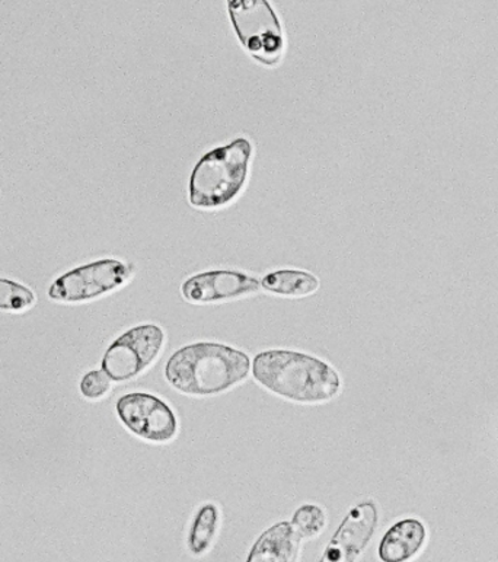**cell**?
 Returning a JSON list of instances; mask_svg holds the SVG:
<instances>
[{"mask_svg":"<svg viewBox=\"0 0 498 562\" xmlns=\"http://www.w3.org/2000/svg\"><path fill=\"white\" fill-rule=\"evenodd\" d=\"M251 369L262 387L293 403H327L341 390V379L332 366L299 351H262Z\"/></svg>","mask_w":498,"mask_h":562,"instance_id":"cell-1","label":"cell"},{"mask_svg":"<svg viewBox=\"0 0 498 562\" xmlns=\"http://www.w3.org/2000/svg\"><path fill=\"white\" fill-rule=\"evenodd\" d=\"M251 361L246 352L219 342H195L173 352L166 378L173 390L191 396H213L247 381Z\"/></svg>","mask_w":498,"mask_h":562,"instance_id":"cell-2","label":"cell"},{"mask_svg":"<svg viewBox=\"0 0 498 562\" xmlns=\"http://www.w3.org/2000/svg\"><path fill=\"white\" fill-rule=\"evenodd\" d=\"M251 158L252 145L247 139L208 151L191 173L190 203L199 209H219L233 202L246 186Z\"/></svg>","mask_w":498,"mask_h":562,"instance_id":"cell-3","label":"cell"},{"mask_svg":"<svg viewBox=\"0 0 498 562\" xmlns=\"http://www.w3.org/2000/svg\"><path fill=\"white\" fill-rule=\"evenodd\" d=\"M235 34L246 50L261 65L282 60L284 35L274 9L265 0H233L228 3Z\"/></svg>","mask_w":498,"mask_h":562,"instance_id":"cell-4","label":"cell"},{"mask_svg":"<svg viewBox=\"0 0 498 562\" xmlns=\"http://www.w3.org/2000/svg\"><path fill=\"white\" fill-rule=\"evenodd\" d=\"M166 346V334L155 324L139 325L128 329L110 346L102 370L111 381H132L148 370L158 360Z\"/></svg>","mask_w":498,"mask_h":562,"instance_id":"cell-5","label":"cell"},{"mask_svg":"<svg viewBox=\"0 0 498 562\" xmlns=\"http://www.w3.org/2000/svg\"><path fill=\"white\" fill-rule=\"evenodd\" d=\"M132 269L118 260H100L61 276L48 290L53 301L78 303L104 296L126 284Z\"/></svg>","mask_w":498,"mask_h":562,"instance_id":"cell-6","label":"cell"},{"mask_svg":"<svg viewBox=\"0 0 498 562\" xmlns=\"http://www.w3.org/2000/svg\"><path fill=\"white\" fill-rule=\"evenodd\" d=\"M120 420L140 439L168 443L176 439L178 422L169 405L150 394H128L117 403Z\"/></svg>","mask_w":498,"mask_h":562,"instance_id":"cell-7","label":"cell"},{"mask_svg":"<svg viewBox=\"0 0 498 562\" xmlns=\"http://www.w3.org/2000/svg\"><path fill=\"white\" fill-rule=\"evenodd\" d=\"M377 519L380 516L373 502L351 508L319 562H355L371 542Z\"/></svg>","mask_w":498,"mask_h":562,"instance_id":"cell-8","label":"cell"},{"mask_svg":"<svg viewBox=\"0 0 498 562\" xmlns=\"http://www.w3.org/2000/svg\"><path fill=\"white\" fill-rule=\"evenodd\" d=\"M261 283L241 271L217 270L193 276L182 284V297L195 305L235 301L257 293Z\"/></svg>","mask_w":498,"mask_h":562,"instance_id":"cell-9","label":"cell"},{"mask_svg":"<svg viewBox=\"0 0 498 562\" xmlns=\"http://www.w3.org/2000/svg\"><path fill=\"white\" fill-rule=\"evenodd\" d=\"M299 551V535L292 524L280 521L257 539L247 562H296Z\"/></svg>","mask_w":498,"mask_h":562,"instance_id":"cell-10","label":"cell"},{"mask_svg":"<svg viewBox=\"0 0 498 562\" xmlns=\"http://www.w3.org/2000/svg\"><path fill=\"white\" fill-rule=\"evenodd\" d=\"M426 542V528L420 520L398 521L385 533L380 546L382 562H408L421 551Z\"/></svg>","mask_w":498,"mask_h":562,"instance_id":"cell-11","label":"cell"},{"mask_svg":"<svg viewBox=\"0 0 498 562\" xmlns=\"http://www.w3.org/2000/svg\"><path fill=\"white\" fill-rule=\"evenodd\" d=\"M267 292L284 297H306L319 289L317 276L302 270H279L260 281Z\"/></svg>","mask_w":498,"mask_h":562,"instance_id":"cell-12","label":"cell"},{"mask_svg":"<svg viewBox=\"0 0 498 562\" xmlns=\"http://www.w3.org/2000/svg\"><path fill=\"white\" fill-rule=\"evenodd\" d=\"M220 513L216 504L208 503L200 507L191 525L189 548L194 555H203L215 541L219 529Z\"/></svg>","mask_w":498,"mask_h":562,"instance_id":"cell-13","label":"cell"},{"mask_svg":"<svg viewBox=\"0 0 498 562\" xmlns=\"http://www.w3.org/2000/svg\"><path fill=\"white\" fill-rule=\"evenodd\" d=\"M327 516L321 507L315 504H305L297 508L293 515L292 526L299 535L301 539H310L318 537L326 529Z\"/></svg>","mask_w":498,"mask_h":562,"instance_id":"cell-14","label":"cell"},{"mask_svg":"<svg viewBox=\"0 0 498 562\" xmlns=\"http://www.w3.org/2000/svg\"><path fill=\"white\" fill-rule=\"evenodd\" d=\"M34 303V293L29 288L16 281L0 279V311H25Z\"/></svg>","mask_w":498,"mask_h":562,"instance_id":"cell-15","label":"cell"},{"mask_svg":"<svg viewBox=\"0 0 498 562\" xmlns=\"http://www.w3.org/2000/svg\"><path fill=\"white\" fill-rule=\"evenodd\" d=\"M111 390V379L104 370H93L84 374L81 382V391L83 396L89 400H100L109 394Z\"/></svg>","mask_w":498,"mask_h":562,"instance_id":"cell-16","label":"cell"}]
</instances>
